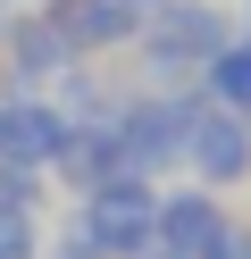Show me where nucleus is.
<instances>
[{"label": "nucleus", "instance_id": "obj_8", "mask_svg": "<svg viewBox=\"0 0 251 259\" xmlns=\"http://www.w3.org/2000/svg\"><path fill=\"white\" fill-rule=\"evenodd\" d=\"M67 176H76V184H109L117 176V134H67Z\"/></svg>", "mask_w": 251, "mask_h": 259}, {"label": "nucleus", "instance_id": "obj_11", "mask_svg": "<svg viewBox=\"0 0 251 259\" xmlns=\"http://www.w3.org/2000/svg\"><path fill=\"white\" fill-rule=\"evenodd\" d=\"M176 259H184V251H176Z\"/></svg>", "mask_w": 251, "mask_h": 259}, {"label": "nucleus", "instance_id": "obj_7", "mask_svg": "<svg viewBox=\"0 0 251 259\" xmlns=\"http://www.w3.org/2000/svg\"><path fill=\"white\" fill-rule=\"evenodd\" d=\"M159 42H151V59L159 67H176V59H201V51H218V9H159Z\"/></svg>", "mask_w": 251, "mask_h": 259}, {"label": "nucleus", "instance_id": "obj_2", "mask_svg": "<svg viewBox=\"0 0 251 259\" xmlns=\"http://www.w3.org/2000/svg\"><path fill=\"white\" fill-rule=\"evenodd\" d=\"M184 159L209 184H243L251 176V125L234 109H184Z\"/></svg>", "mask_w": 251, "mask_h": 259}, {"label": "nucleus", "instance_id": "obj_5", "mask_svg": "<svg viewBox=\"0 0 251 259\" xmlns=\"http://www.w3.org/2000/svg\"><path fill=\"white\" fill-rule=\"evenodd\" d=\"M159 234L176 242L184 259H193V251H218V234H226V226H218V201H201V192H176V201H159Z\"/></svg>", "mask_w": 251, "mask_h": 259}, {"label": "nucleus", "instance_id": "obj_3", "mask_svg": "<svg viewBox=\"0 0 251 259\" xmlns=\"http://www.w3.org/2000/svg\"><path fill=\"white\" fill-rule=\"evenodd\" d=\"M59 151H67L59 109H42V101H9L0 109V159H9V167H50Z\"/></svg>", "mask_w": 251, "mask_h": 259}, {"label": "nucleus", "instance_id": "obj_10", "mask_svg": "<svg viewBox=\"0 0 251 259\" xmlns=\"http://www.w3.org/2000/svg\"><path fill=\"white\" fill-rule=\"evenodd\" d=\"M0 259H33V218L25 209H0Z\"/></svg>", "mask_w": 251, "mask_h": 259}, {"label": "nucleus", "instance_id": "obj_9", "mask_svg": "<svg viewBox=\"0 0 251 259\" xmlns=\"http://www.w3.org/2000/svg\"><path fill=\"white\" fill-rule=\"evenodd\" d=\"M209 84H218V109L251 117V42H243V51H218V59H209Z\"/></svg>", "mask_w": 251, "mask_h": 259}, {"label": "nucleus", "instance_id": "obj_6", "mask_svg": "<svg viewBox=\"0 0 251 259\" xmlns=\"http://www.w3.org/2000/svg\"><path fill=\"white\" fill-rule=\"evenodd\" d=\"M50 17H59L67 42H126L134 34V9H126V0H59Z\"/></svg>", "mask_w": 251, "mask_h": 259}, {"label": "nucleus", "instance_id": "obj_1", "mask_svg": "<svg viewBox=\"0 0 251 259\" xmlns=\"http://www.w3.org/2000/svg\"><path fill=\"white\" fill-rule=\"evenodd\" d=\"M151 234H159V201H151L134 176H109V184H92V209H84V242H92V251L134 259Z\"/></svg>", "mask_w": 251, "mask_h": 259}, {"label": "nucleus", "instance_id": "obj_4", "mask_svg": "<svg viewBox=\"0 0 251 259\" xmlns=\"http://www.w3.org/2000/svg\"><path fill=\"white\" fill-rule=\"evenodd\" d=\"M117 151L134 159V167H167V159H184V109L167 101H142L117 117Z\"/></svg>", "mask_w": 251, "mask_h": 259}]
</instances>
